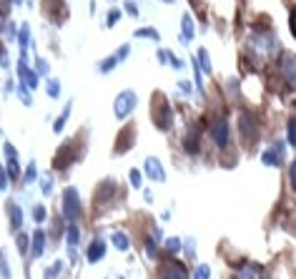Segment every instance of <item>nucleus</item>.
Masks as SVG:
<instances>
[{
	"label": "nucleus",
	"instance_id": "nucleus-1",
	"mask_svg": "<svg viewBox=\"0 0 296 279\" xmlns=\"http://www.w3.org/2000/svg\"><path fill=\"white\" fill-rule=\"evenodd\" d=\"M276 70H279V75L284 78V83L296 91V56L291 51L279 53V58H276Z\"/></svg>",
	"mask_w": 296,
	"mask_h": 279
},
{
	"label": "nucleus",
	"instance_id": "nucleus-2",
	"mask_svg": "<svg viewBox=\"0 0 296 279\" xmlns=\"http://www.w3.org/2000/svg\"><path fill=\"white\" fill-rule=\"evenodd\" d=\"M286 146H289V143H284V141H274L271 146H266L264 153H261L264 166H269V169H281V166L286 164Z\"/></svg>",
	"mask_w": 296,
	"mask_h": 279
},
{
	"label": "nucleus",
	"instance_id": "nucleus-3",
	"mask_svg": "<svg viewBox=\"0 0 296 279\" xmlns=\"http://www.w3.org/2000/svg\"><path fill=\"white\" fill-rule=\"evenodd\" d=\"M136 103H138V96H136L133 91H121V93L116 96V101H113V113H116V118H128V116L133 113Z\"/></svg>",
	"mask_w": 296,
	"mask_h": 279
},
{
	"label": "nucleus",
	"instance_id": "nucleus-4",
	"mask_svg": "<svg viewBox=\"0 0 296 279\" xmlns=\"http://www.w3.org/2000/svg\"><path fill=\"white\" fill-rule=\"evenodd\" d=\"M211 139L219 148H226L228 141H231V126H228V118L226 116H219L214 124H211Z\"/></svg>",
	"mask_w": 296,
	"mask_h": 279
},
{
	"label": "nucleus",
	"instance_id": "nucleus-5",
	"mask_svg": "<svg viewBox=\"0 0 296 279\" xmlns=\"http://www.w3.org/2000/svg\"><path fill=\"white\" fill-rule=\"evenodd\" d=\"M151 118L156 121V126L158 129H168L171 126V121H173V111H171V106L166 103V98L161 96V103L158 106H151Z\"/></svg>",
	"mask_w": 296,
	"mask_h": 279
},
{
	"label": "nucleus",
	"instance_id": "nucleus-6",
	"mask_svg": "<svg viewBox=\"0 0 296 279\" xmlns=\"http://www.w3.org/2000/svg\"><path fill=\"white\" fill-rule=\"evenodd\" d=\"M63 216L71 224H75V219L80 216V199H78L75 189H66V194H63Z\"/></svg>",
	"mask_w": 296,
	"mask_h": 279
},
{
	"label": "nucleus",
	"instance_id": "nucleus-7",
	"mask_svg": "<svg viewBox=\"0 0 296 279\" xmlns=\"http://www.w3.org/2000/svg\"><path fill=\"white\" fill-rule=\"evenodd\" d=\"M238 131H241V136L246 141H251L256 136V118H254V113H249V111H243L241 116H238Z\"/></svg>",
	"mask_w": 296,
	"mask_h": 279
},
{
	"label": "nucleus",
	"instance_id": "nucleus-8",
	"mask_svg": "<svg viewBox=\"0 0 296 279\" xmlns=\"http://www.w3.org/2000/svg\"><path fill=\"white\" fill-rule=\"evenodd\" d=\"M143 174H146L148 179H153V181H166V171H163V166H161V161L156 158V156H148L146 164H143Z\"/></svg>",
	"mask_w": 296,
	"mask_h": 279
},
{
	"label": "nucleus",
	"instance_id": "nucleus-9",
	"mask_svg": "<svg viewBox=\"0 0 296 279\" xmlns=\"http://www.w3.org/2000/svg\"><path fill=\"white\" fill-rule=\"evenodd\" d=\"M103 257H106V242H101V239L90 242L88 244V252H85V259L93 264V262H101Z\"/></svg>",
	"mask_w": 296,
	"mask_h": 279
},
{
	"label": "nucleus",
	"instance_id": "nucleus-10",
	"mask_svg": "<svg viewBox=\"0 0 296 279\" xmlns=\"http://www.w3.org/2000/svg\"><path fill=\"white\" fill-rule=\"evenodd\" d=\"M161 279H188V269L178 262H171L163 272H161Z\"/></svg>",
	"mask_w": 296,
	"mask_h": 279
},
{
	"label": "nucleus",
	"instance_id": "nucleus-11",
	"mask_svg": "<svg viewBox=\"0 0 296 279\" xmlns=\"http://www.w3.org/2000/svg\"><path fill=\"white\" fill-rule=\"evenodd\" d=\"M233 279H259V267L251 262H243L233 269Z\"/></svg>",
	"mask_w": 296,
	"mask_h": 279
},
{
	"label": "nucleus",
	"instance_id": "nucleus-12",
	"mask_svg": "<svg viewBox=\"0 0 296 279\" xmlns=\"http://www.w3.org/2000/svg\"><path fill=\"white\" fill-rule=\"evenodd\" d=\"M111 242H113V247H116L118 252H128V247H131V239H128V234H123V231H113V234H111Z\"/></svg>",
	"mask_w": 296,
	"mask_h": 279
},
{
	"label": "nucleus",
	"instance_id": "nucleus-13",
	"mask_svg": "<svg viewBox=\"0 0 296 279\" xmlns=\"http://www.w3.org/2000/svg\"><path fill=\"white\" fill-rule=\"evenodd\" d=\"M43 252H45V234L38 229V231L33 234V259H38Z\"/></svg>",
	"mask_w": 296,
	"mask_h": 279
},
{
	"label": "nucleus",
	"instance_id": "nucleus-14",
	"mask_svg": "<svg viewBox=\"0 0 296 279\" xmlns=\"http://www.w3.org/2000/svg\"><path fill=\"white\" fill-rule=\"evenodd\" d=\"M196 63H199L201 73H206V75H211V73H214L211 58H209V53H206V51H199V56H196Z\"/></svg>",
	"mask_w": 296,
	"mask_h": 279
},
{
	"label": "nucleus",
	"instance_id": "nucleus-15",
	"mask_svg": "<svg viewBox=\"0 0 296 279\" xmlns=\"http://www.w3.org/2000/svg\"><path fill=\"white\" fill-rule=\"evenodd\" d=\"M193 33H196V28H193L191 15H183V33H181V41H183V43L193 41Z\"/></svg>",
	"mask_w": 296,
	"mask_h": 279
},
{
	"label": "nucleus",
	"instance_id": "nucleus-16",
	"mask_svg": "<svg viewBox=\"0 0 296 279\" xmlns=\"http://www.w3.org/2000/svg\"><path fill=\"white\" fill-rule=\"evenodd\" d=\"M20 75H23V81H25V88H30V91H33V88L38 86V75H35L33 70H28L25 66H20Z\"/></svg>",
	"mask_w": 296,
	"mask_h": 279
},
{
	"label": "nucleus",
	"instance_id": "nucleus-17",
	"mask_svg": "<svg viewBox=\"0 0 296 279\" xmlns=\"http://www.w3.org/2000/svg\"><path fill=\"white\" fill-rule=\"evenodd\" d=\"M10 224H13V229H20V224H23V211L18 204H10Z\"/></svg>",
	"mask_w": 296,
	"mask_h": 279
},
{
	"label": "nucleus",
	"instance_id": "nucleus-18",
	"mask_svg": "<svg viewBox=\"0 0 296 279\" xmlns=\"http://www.w3.org/2000/svg\"><path fill=\"white\" fill-rule=\"evenodd\" d=\"M181 244H183V242H181L178 236H171V239H166V252H168V254H178V252H181Z\"/></svg>",
	"mask_w": 296,
	"mask_h": 279
},
{
	"label": "nucleus",
	"instance_id": "nucleus-19",
	"mask_svg": "<svg viewBox=\"0 0 296 279\" xmlns=\"http://www.w3.org/2000/svg\"><path fill=\"white\" fill-rule=\"evenodd\" d=\"M136 38H151V41H161V35H158V30H156V28H141V30H136Z\"/></svg>",
	"mask_w": 296,
	"mask_h": 279
},
{
	"label": "nucleus",
	"instance_id": "nucleus-20",
	"mask_svg": "<svg viewBox=\"0 0 296 279\" xmlns=\"http://www.w3.org/2000/svg\"><path fill=\"white\" fill-rule=\"evenodd\" d=\"M286 143L296 148V121L294 118H289V129H286Z\"/></svg>",
	"mask_w": 296,
	"mask_h": 279
},
{
	"label": "nucleus",
	"instance_id": "nucleus-21",
	"mask_svg": "<svg viewBox=\"0 0 296 279\" xmlns=\"http://www.w3.org/2000/svg\"><path fill=\"white\" fill-rule=\"evenodd\" d=\"M209 277H211V267H209V264L193 267V279H209Z\"/></svg>",
	"mask_w": 296,
	"mask_h": 279
},
{
	"label": "nucleus",
	"instance_id": "nucleus-22",
	"mask_svg": "<svg viewBox=\"0 0 296 279\" xmlns=\"http://www.w3.org/2000/svg\"><path fill=\"white\" fill-rule=\"evenodd\" d=\"M78 239H80L78 226H75V224H71V226H68V244H71V247H75V244H78Z\"/></svg>",
	"mask_w": 296,
	"mask_h": 279
},
{
	"label": "nucleus",
	"instance_id": "nucleus-23",
	"mask_svg": "<svg viewBox=\"0 0 296 279\" xmlns=\"http://www.w3.org/2000/svg\"><path fill=\"white\" fill-rule=\"evenodd\" d=\"M48 96H53V98L61 96V83L58 81H48Z\"/></svg>",
	"mask_w": 296,
	"mask_h": 279
},
{
	"label": "nucleus",
	"instance_id": "nucleus-24",
	"mask_svg": "<svg viewBox=\"0 0 296 279\" xmlns=\"http://www.w3.org/2000/svg\"><path fill=\"white\" fill-rule=\"evenodd\" d=\"M8 174H10L13 179H18V176H20V166H18V161H15V158H10V161H8Z\"/></svg>",
	"mask_w": 296,
	"mask_h": 279
},
{
	"label": "nucleus",
	"instance_id": "nucleus-25",
	"mask_svg": "<svg viewBox=\"0 0 296 279\" xmlns=\"http://www.w3.org/2000/svg\"><path fill=\"white\" fill-rule=\"evenodd\" d=\"M0 272H3V279H10V269H8V262H5V252H0Z\"/></svg>",
	"mask_w": 296,
	"mask_h": 279
},
{
	"label": "nucleus",
	"instance_id": "nucleus-26",
	"mask_svg": "<svg viewBox=\"0 0 296 279\" xmlns=\"http://www.w3.org/2000/svg\"><path fill=\"white\" fill-rule=\"evenodd\" d=\"M289 184H291V189L296 191V158L289 164Z\"/></svg>",
	"mask_w": 296,
	"mask_h": 279
},
{
	"label": "nucleus",
	"instance_id": "nucleus-27",
	"mask_svg": "<svg viewBox=\"0 0 296 279\" xmlns=\"http://www.w3.org/2000/svg\"><path fill=\"white\" fill-rule=\"evenodd\" d=\"M128 179H131L133 189H141V179H143V176H141V171H131V174H128Z\"/></svg>",
	"mask_w": 296,
	"mask_h": 279
},
{
	"label": "nucleus",
	"instance_id": "nucleus-28",
	"mask_svg": "<svg viewBox=\"0 0 296 279\" xmlns=\"http://www.w3.org/2000/svg\"><path fill=\"white\" fill-rule=\"evenodd\" d=\"M68 113H71V108H66V111L61 113V118H58V121H56V126H53L56 131H63V124H66V118H68Z\"/></svg>",
	"mask_w": 296,
	"mask_h": 279
},
{
	"label": "nucleus",
	"instance_id": "nucleus-29",
	"mask_svg": "<svg viewBox=\"0 0 296 279\" xmlns=\"http://www.w3.org/2000/svg\"><path fill=\"white\" fill-rule=\"evenodd\" d=\"M156 252H158V244H156L153 239H148V242H146V254L153 259V257H156Z\"/></svg>",
	"mask_w": 296,
	"mask_h": 279
},
{
	"label": "nucleus",
	"instance_id": "nucleus-30",
	"mask_svg": "<svg viewBox=\"0 0 296 279\" xmlns=\"http://www.w3.org/2000/svg\"><path fill=\"white\" fill-rule=\"evenodd\" d=\"M118 18H121V10H111V13H108V25L118 23Z\"/></svg>",
	"mask_w": 296,
	"mask_h": 279
},
{
	"label": "nucleus",
	"instance_id": "nucleus-31",
	"mask_svg": "<svg viewBox=\"0 0 296 279\" xmlns=\"http://www.w3.org/2000/svg\"><path fill=\"white\" fill-rule=\"evenodd\" d=\"M289 28H291V35L296 38V10H291V18H289Z\"/></svg>",
	"mask_w": 296,
	"mask_h": 279
},
{
	"label": "nucleus",
	"instance_id": "nucleus-32",
	"mask_svg": "<svg viewBox=\"0 0 296 279\" xmlns=\"http://www.w3.org/2000/svg\"><path fill=\"white\" fill-rule=\"evenodd\" d=\"M33 216H35V221H43V219H45V209H43V207H35V214H33Z\"/></svg>",
	"mask_w": 296,
	"mask_h": 279
},
{
	"label": "nucleus",
	"instance_id": "nucleus-33",
	"mask_svg": "<svg viewBox=\"0 0 296 279\" xmlns=\"http://www.w3.org/2000/svg\"><path fill=\"white\" fill-rule=\"evenodd\" d=\"M35 179V166H28V171H25V181H33Z\"/></svg>",
	"mask_w": 296,
	"mask_h": 279
},
{
	"label": "nucleus",
	"instance_id": "nucleus-34",
	"mask_svg": "<svg viewBox=\"0 0 296 279\" xmlns=\"http://www.w3.org/2000/svg\"><path fill=\"white\" fill-rule=\"evenodd\" d=\"M20 46H23V48L28 46V28H23V33H20Z\"/></svg>",
	"mask_w": 296,
	"mask_h": 279
},
{
	"label": "nucleus",
	"instance_id": "nucleus-35",
	"mask_svg": "<svg viewBox=\"0 0 296 279\" xmlns=\"http://www.w3.org/2000/svg\"><path fill=\"white\" fill-rule=\"evenodd\" d=\"M171 66H173V68H183V61L176 58V56H171Z\"/></svg>",
	"mask_w": 296,
	"mask_h": 279
},
{
	"label": "nucleus",
	"instance_id": "nucleus-36",
	"mask_svg": "<svg viewBox=\"0 0 296 279\" xmlns=\"http://www.w3.org/2000/svg\"><path fill=\"white\" fill-rule=\"evenodd\" d=\"M126 10H128L131 15H138V8H136L133 3H126Z\"/></svg>",
	"mask_w": 296,
	"mask_h": 279
},
{
	"label": "nucleus",
	"instance_id": "nucleus-37",
	"mask_svg": "<svg viewBox=\"0 0 296 279\" xmlns=\"http://www.w3.org/2000/svg\"><path fill=\"white\" fill-rule=\"evenodd\" d=\"M0 189H8V179H5V171L0 169Z\"/></svg>",
	"mask_w": 296,
	"mask_h": 279
},
{
	"label": "nucleus",
	"instance_id": "nucleus-38",
	"mask_svg": "<svg viewBox=\"0 0 296 279\" xmlns=\"http://www.w3.org/2000/svg\"><path fill=\"white\" fill-rule=\"evenodd\" d=\"M186 252H188V254H193V252H196V244H193V242H191V239H188V242H186Z\"/></svg>",
	"mask_w": 296,
	"mask_h": 279
},
{
	"label": "nucleus",
	"instance_id": "nucleus-39",
	"mask_svg": "<svg viewBox=\"0 0 296 279\" xmlns=\"http://www.w3.org/2000/svg\"><path fill=\"white\" fill-rule=\"evenodd\" d=\"M43 194H51V179L43 181Z\"/></svg>",
	"mask_w": 296,
	"mask_h": 279
},
{
	"label": "nucleus",
	"instance_id": "nucleus-40",
	"mask_svg": "<svg viewBox=\"0 0 296 279\" xmlns=\"http://www.w3.org/2000/svg\"><path fill=\"white\" fill-rule=\"evenodd\" d=\"M166 3H171V0H166Z\"/></svg>",
	"mask_w": 296,
	"mask_h": 279
}]
</instances>
